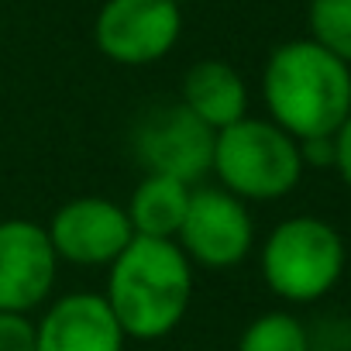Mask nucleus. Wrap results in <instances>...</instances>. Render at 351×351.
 Listing matches in <instances>:
<instances>
[{"label": "nucleus", "mask_w": 351, "mask_h": 351, "mask_svg": "<svg viewBox=\"0 0 351 351\" xmlns=\"http://www.w3.org/2000/svg\"><path fill=\"white\" fill-rule=\"evenodd\" d=\"M124 341L104 293H66L35 324V351H124Z\"/></svg>", "instance_id": "nucleus-10"}, {"label": "nucleus", "mask_w": 351, "mask_h": 351, "mask_svg": "<svg viewBox=\"0 0 351 351\" xmlns=\"http://www.w3.org/2000/svg\"><path fill=\"white\" fill-rule=\"evenodd\" d=\"M172 4H176V8H183V4H190V0H172Z\"/></svg>", "instance_id": "nucleus-18"}, {"label": "nucleus", "mask_w": 351, "mask_h": 351, "mask_svg": "<svg viewBox=\"0 0 351 351\" xmlns=\"http://www.w3.org/2000/svg\"><path fill=\"white\" fill-rule=\"evenodd\" d=\"M238 351H313L300 317L286 310L258 313L238 337Z\"/></svg>", "instance_id": "nucleus-13"}, {"label": "nucleus", "mask_w": 351, "mask_h": 351, "mask_svg": "<svg viewBox=\"0 0 351 351\" xmlns=\"http://www.w3.org/2000/svg\"><path fill=\"white\" fill-rule=\"evenodd\" d=\"M300 158H303V165H313V169H334V134L303 138L300 141Z\"/></svg>", "instance_id": "nucleus-16"}, {"label": "nucleus", "mask_w": 351, "mask_h": 351, "mask_svg": "<svg viewBox=\"0 0 351 351\" xmlns=\"http://www.w3.org/2000/svg\"><path fill=\"white\" fill-rule=\"evenodd\" d=\"M334 169L341 176V183L351 190V114L344 117V124L334 131Z\"/></svg>", "instance_id": "nucleus-17"}, {"label": "nucleus", "mask_w": 351, "mask_h": 351, "mask_svg": "<svg viewBox=\"0 0 351 351\" xmlns=\"http://www.w3.org/2000/svg\"><path fill=\"white\" fill-rule=\"evenodd\" d=\"M344 265L348 248L341 231L310 214L279 221L258 255L265 286L286 303H317L341 282Z\"/></svg>", "instance_id": "nucleus-4"}, {"label": "nucleus", "mask_w": 351, "mask_h": 351, "mask_svg": "<svg viewBox=\"0 0 351 351\" xmlns=\"http://www.w3.org/2000/svg\"><path fill=\"white\" fill-rule=\"evenodd\" d=\"M190 204V186L169 176L145 172V180L134 186L124 214L131 221V231L138 238H176Z\"/></svg>", "instance_id": "nucleus-12"}, {"label": "nucleus", "mask_w": 351, "mask_h": 351, "mask_svg": "<svg viewBox=\"0 0 351 351\" xmlns=\"http://www.w3.org/2000/svg\"><path fill=\"white\" fill-rule=\"evenodd\" d=\"M0 351H35V324L28 313L0 310Z\"/></svg>", "instance_id": "nucleus-15"}, {"label": "nucleus", "mask_w": 351, "mask_h": 351, "mask_svg": "<svg viewBox=\"0 0 351 351\" xmlns=\"http://www.w3.org/2000/svg\"><path fill=\"white\" fill-rule=\"evenodd\" d=\"M310 38L351 66V0H310Z\"/></svg>", "instance_id": "nucleus-14"}, {"label": "nucleus", "mask_w": 351, "mask_h": 351, "mask_svg": "<svg viewBox=\"0 0 351 351\" xmlns=\"http://www.w3.org/2000/svg\"><path fill=\"white\" fill-rule=\"evenodd\" d=\"M183 35V8L172 0H107L93 21L100 56L117 66H152Z\"/></svg>", "instance_id": "nucleus-7"}, {"label": "nucleus", "mask_w": 351, "mask_h": 351, "mask_svg": "<svg viewBox=\"0 0 351 351\" xmlns=\"http://www.w3.org/2000/svg\"><path fill=\"white\" fill-rule=\"evenodd\" d=\"M107 306L124 337L158 341L183 324L193 300V262L169 238H131L107 265Z\"/></svg>", "instance_id": "nucleus-1"}, {"label": "nucleus", "mask_w": 351, "mask_h": 351, "mask_svg": "<svg viewBox=\"0 0 351 351\" xmlns=\"http://www.w3.org/2000/svg\"><path fill=\"white\" fill-rule=\"evenodd\" d=\"M59 255L35 221H0V310L32 313L52 296Z\"/></svg>", "instance_id": "nucleus-8"}, {"label": "nucleus", "mask_w": 351, "mask_h": 351, "mask_svg": "<svg viewBox=\"0 0 351 351\" xmlns=\"http://www.w3.org/2000/svg\"><path fill=\"white\" fill-rule=\"evenodd\" d=\"M300 141L286 134L269 117H241L217 131L214 138V165L217 183L238 200H282L303 180Z\"/></svg>", "instance_id": "nucleus-3"}, {"label": "nucleus", "mask_w": 351, "mask_h": 351, "mask_svg": "<svg viewBox=\"0 0 351 351\" xmlns=\"http://www.w3.org/2000/svg\"><path fill=\"white\" fill-rule=\"evenodd\" d=\"M45 231L59 262L86 265V269L110 265L134 238L124 207L104 197H76L62 204L52 214Z\"/></svg>", "instance_id": "nucleus-9"}, {"label": "nucleus", "mask_w": 351, "mask_h": 351, "mask_svg": "<svg viewBox=\"0 0 351 351\" xmlns=\"http://www.w3.org/2000/svg\"><path fill=\"white\" fill-rule=\"evenodd\" d=\"M262 100L269 121L296 141L334 134L351 114V66L313 38L282 42L265 59Z\"/></svg>", "instance_id": "nucleus-2"}, {"label": "nucleus", "mask_w": 351, "mask_h": 351, "mask_svg": "<svg viewBox=\"0 0 351 351\" xmlns=\"http://www.w3.org/2000/svg\"><path fill=\"white\" fill-rule=\"evenodd\" d=\"M180 104L193 117H200L210 131H221L248 114V86L231 62L200 59L183 76Z\"/></svg>", "instance_id": "nucleus-11"}, {"label": "nucleus", "mask_w": 351, "mask_h": 351, "mask_svg": "<svg viewBox=\"0 0 351 351\" xmlns=\"http://www.w3.org/2000/svg\"><path fill=\"white\" fill-rule=\"evenodd\" d=\"M193 265L204 269H234L248 258L255 245V224L234 193L224 186L190 190L186 217L172 238Z\"/></svg>", "instance_id": "nucleus-6"}, {"label": "nucleus", "mask_w": 351, "mask_h": 351, "mask_svg": "<svg viewBox=\"0 0 351 351\" xmlns=\"http://www.w3.org/2000/svg\"><path fill=\"white\" fill-rule=\"evenodd\" d=\"M214 138L200 117H193L180 100L148 107L131 131L134 158L145 172L169 176L186 186H197L204 176H210L214 165Z\"/></svg>", "instance_id": "nucleus-5"}]
</instances>
